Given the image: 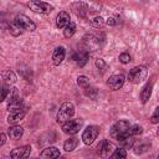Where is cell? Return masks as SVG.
<instances>
[{
    "instance_id": "7a4b0ae2",
    "label": "cell",
    "mask_w": 159,
    "mask_h": 159,
    "mask_svg": "<svg viewBox=\"0 0 159 159\" xmlns=\"http://www.w3.org/2000/svg\"><path fill=\"white\" fill-rule=\"evenodd\" d=\"M73 114H75V106L71 102H65L57 112V122L65 123L66 120L71 119Z\"/></svg>"
},
{
    "instance_id": "e0dca14e",
    "label": "cell",
    "mask_w": 159,
    "mask_h": 159,
    "mask_svg": "<svg viewBox=\"0 0 159 159\" xmlns=\"http://www.w3.org/2000/svg\"><path fill=\"white\" fill-rule=\"evenodd\" d=\"M22 133H24V129L20 127V125H12L7 129V135L11 138V139H20L22 137Z\"/></svg>"
},
{
    "instance_id": "7402d4cb",
    "label": "cell",
    "mask_w": 159,
    "mask_h": 159,
    "mask_svg": "<svg viewBox=\"0 0 159 159\" xmlns=\"http://www.w3.org/2000/svg\"><path fill=\"white\" fill-rule=\"evenodd\" d=\"M87 58H88V55H87L86 52H78V53H76V55L73 56V60L77 62V65H78L80 67H82V66L86 65Z\"/></svg>"
},
{
    "instance_id": "7c38bea8",
    "label": "cell",
    "mask_w": 159,
    "mask_h": 159,
    "mask_svg": "<svg viewBox=\"0 0 159 159\" xmlns=\"http://www.w3.org/2000/svg\"><path fill=\"white\" fill-rule=\"evenodd\" d=\"M31 153V147L30 145H22V147H17L15 148L11 153L10 157L12 159H22V158H27Z\"/></svg>"
},
{
    "instance_id": "5bb4252c",
    "label": "cell",
    "mask_w": 159,
    "mask_h": 159,
    "mask_svg": "<svg viewBox=\"0 0 159 159\" xmlns=\"http://www.w3.org/2000/svg\"><path fill=\"white\" fill-rule=\"evenodd\" d=\"M72 10H73V12H75L77 16H80V17H84V16L87 15L88 7H87V5H86L84 2H82V1H77V2H75V4L72 5Z\"/></svg>"
},
{
    "instance_id": "4fadbf2b",
    "label": "cell",
    "mask_w": 159,
    "mask_h": 159,
    "mask_svg": "<svg viewBox=\"0 0 159 159\" xmlns=\"http://www.w3.org/2000/svg\"><path fill=\"white\" fill-rule=\"evenodd\" d=\"M65 55H66L65 47H62V46L56 47L55 51H53V53H52V62H53V65L58 66L65 60Z\"/></svg>"
},
{
    "instance_id": "44dd1931",
    "label": "cell",
    "mask_w": 159,
    "mask_h": 159,
    "mask_svg": "<svg viewBox=\"0 0 159 159\" xmlns=\"http://www.w3.org/2000/svg\"><path fill=\"white\" fill-rule=\"evenodd\" d=\"M2 80H4V82H5L6 84H12V83H15V81H16V76H15V73H14L12 71L7 70V71H4V73H2Z\"/></svg>"
},
{
    "instance_id": "8992f818",
    "label": "cell",
    "mask_w": 159,
    "mask_h": 159,
    "mask_svg": "<svg viewBox=\"0 0 159 159\" xmlns=\"http://www.w3.org/2000/svg\"><path fill=\"white\" fill-rule=\"evenodd\" d=\"M21 107H24V106H22V99L19 96L17 88H11L10 94H9V101H7V109L11 112V111L19 109Z\"/></svg>"
},
{
    "instance_id": "484cf974",
    "label": "cell",
    "mask_w": 159,
    "mask_h": 159,
    "mask_svg": "<svg viewBox=\"0 0 159 159\" xmlns=\"http://www.w3.org/2000/svg\"><path fill=\"white\" fill-rule=\"evenodd\" d=\"M148 149H149V145H148L147 143H140V144H138V145L134 147V153H135V154H143V153H145Z\"/></svg>"
},
{
    "instance_id": "ffe728a7",
    "label": "cell",
    "mask_w": 159,
    "mask_h": 159,
    "mask_svg": "<svg viewBox=\"0 0 159 159\" xmlns=\"http://www.w3.org/2000/svg\"><path fill=\"white\" fill-rule=\"evenodd\" d=\"M77 144H78V139H77L76 137H72V138H70V139H67V140L65 142L63 149H65L66 152H72V150L77 147Z\"/></svg>"
},
{
    "instance_id": "ba28073f",
    "label": "cell",
    "mask_w": 159,
    "mask_h": 159,
    "mask_svg": "<svg viewBox=\"0 0 159 159\" xmlns=\"http://www.w3.org/2000/svg\"><path fill=\"white\" fill-rule=\"evenodd\" d=\"M98 133H99V128L97 125H88L83 130V133H82V140H83V143L87 144V145L92 144L94 142V139L97 138Z\"/></svg>"
},
{
    "instance_id": "f546056e",
    "label": "cell",
    "mask_w": 159,
    "mask_h": 159,
    "mask_svg": "<svg viewBox=\"0 0 159 159\" xmlns=\"http://www.w3.org/2000/svg\"><path fill=\"white\" fill-rule=\"evenodd\" d=\"M92 25L96 26V27H101V26L104 25V20H103L101 16H97V17H94V19L92 20Z\"/></svg>"
},
{
    "instance_id": "4dcf8cb0",
    "label": "cell",
    "mask_w": 159,
    "mask_h": 159,
    "mask_svg": "<svg viewBox=\"0 0 159 159\" xmlns=\"http://www.w3.org/2000/svg\"><path fill=\"white\" fill-rule=\"evenodd\" d=\"M150 122H152V123H154V124H158V123H159V107H157V108H155V111H154L153 116L150 117Z\"/></svg>"
},
{
    "instance_id": "4316f807",
    "label": "cell",
    "mask_w": 159,
    "mask_h": 159,
    "mask_svg": "<svg viewBox=\"0 0 159 159\" xmlns=\"http://www.w3.org/2000/svg\"><path fill=\"white\" fill-rule=\"evenodd\" d=\"M77 84H78L80 87H82V88H87V87L89 86V80H88V77H86V76H78V78H77Z\"/></svg>"
},
{
    "instance_id": "277c9868",
    "label": "cell",
    "mask_w": 159,
    "mask_h": 159,
    "mask_svg": "<svg viewBox=\"0 0 159 159\" xmlns=\"http://www.w3.org/2000/svg\"><path fill=\"white\" fill-rule=\"evenodd\" d=\"M27 6L36 14H48L52 11V5L45 2V1H40V0H31Z\"/></svg>"
},
{
    "instance_id": "f1b7e54d",
    "label": "cell",
    "mask_w": 159,
    "mask_h": 159,
    "mask_svg": "<svg viewBox=\"0 0 159 159\" xmlns=\"http://www.w3.org/2000/svg\"><path fill=\"white\" fill-rule=\"evenodd\" d=\"M119 61L122 62V63H129L130 61H132V57H130V55L129 53H127V52H123V53H120L119 55Z\"/></svg>"
},
{
    "instance_id": "2e32d148",
    "label": "cell",
    "mask_w": 159,
    "mask_h": 159,
    "mask_svg": "<svg viewBox=\"0 0 159 159\" xmlns=\"http://www.w3.org/2000/svg\"><path fill=\"white\" fill-rule=\"evenodd\" d=\"M70 22V15L66 11H61L56 17V26L60 29H65V26L68 25Z\"/></svg>"
},
{
    "instance_id": "d6986e66",
    "label": "cell",
    "mask_w": 159,
    "mask_h": 159,
    "mask_svg": "<svg viewBox=\"0 0 159 159\" xmlns=\"http://www.w3.org/2000/svg\"><path fill=\"white\" fill-rule=\"evenodd\" d=\"M119 143L122 144V147L124 149H130V148H133V144H134V137L133 135H125V137L119 139Z\"/></svg>"
},
{
    "instance_id": "ac0fdd59",
    "label": "cell",
    "mask_w": 159,
    "mask_h": 159,
    "mask_svg": "<svg viewBox=\"0 0 159 159\" xmlns=\"http://www.w3.org/2000/svg\"><path fill=\"white\" fill-rule=\"evenodd\" d=\"M152 88H153V83H152V82H148V83L143 87V89H142V92H140V99H142L143 103L148 102V99L150 98V96H152Z\"/></svg>"
},
{
    "instance_id": "9a60e30c",
    "label": "cell",
    "mask_w": 159,
    "mask_h": 159,
    "mask_svg": "<svg viewBox=\"0 0 159 159\" xmlns=\"http://www.w3.org/2000/svg\"><path fill=\"white\" fill-rule=\"evenodd\" d=\"M61 154H60V150L56 148V147H48L46 149H43L40 154L41 158L43 159H50V158H58Z\"/></svg>"
},
{
    "instance_id": "83f0119b",
    "label": "cell",
    "mask_w": 159,
    "mask_h": 159,
    "mask_svg": "<svg viewBox=\"0 0 159 159\" xmlns=\"http://www.w3.org/2000/svg\"><path fill=\"white\" fill-rule=\"evenodd\" d=\"M112 157H113V158H116V159L125 158V157H127V152H125V149H124V148H119V149H116V150H114V153L112 154Z\"/></svg>"
},
{
    "instance_id": "cb8c5ba5",
    "label": "cell",
    "mask_w": 159,
    "mask_h": 159,
    "mask_svg": "<svg viewBox=\"0 0 159 159\" xmlns=\"http://www.w3.org/2000/svg\"><path fill=\"white\" fill-rule=\"evenodd\" d=\"M9 31H10V34L11 35H14V36H19V35H21L22 34V29L14 21V22H11L10 24V26H9Z\"/></svg>"
},
{
    "instance_id": "d6a6232c",
    "label": "cell",
    "mask_w": 159,
    "mask_h": 159,
    "mask_svg": "<svg viewBox=\"0 0 159 159\" xmlns=\"http://www.w3.org/2000/svg\"><path fill=\"white\" fill-rule=\"evenodd\" d=\"M7 92H9V89H7V87H6V86H4V87H2V94H1V101H5V99H6V96H7Z\"/></svg>"
},
{
    "instance_id": "e575fe53",
    "label": "cell",
    "mask_w": 159,
    "mask_h": 159,
    "mask_svg": "<svg viewBox=\"0 0 159 159\" xmlns=\"http://www.w3.org/2000/svg\"><path fill=\"white\" fill-rule=\"evenodd\" d=\"M107 24H108V25H111V26L116 25V19H114V17H109V19L107 20Z\"/></svg>"
},
{
    "instance_id": "1f68e13d",
    "label": "cell",
    "mask_w": 159,
    "mask_h": 159,
    "mask_svg": "<svg viewBox=\"0 0 159 159\" xmlns=\"http://www.w3.org/2000/svg\"><path fill=\"white\" fill-rule=\"evenodd\" d=\"M96 66H97V68L101 70V71H104V70L107 68V65H106V62H104L102 58H97V60H96Z\"/></svg>"
},
{
    "instance_id": "30bf717a",
    "label": "cell",
    "mask_w": 159,
    "mask_h": 159,
    "mask_svg": "<svg viewBox=\"0 0 159 159\" xmlns=\"http://www.w3.org/2000/svg\"><path fill=\"white\" fill-rule=\"evenodd\" d=\"M107 84L111 89L113 91H118L119 88L123 87L124 84V76L123 75H112L108 81H107Z\"/></svg>"
},
{
    "instance_id": "d4e9b609",
    "label": "cell",
    "mask_w": 159,
    "mask_h": 159,
    "mask_svg": "<svg viewBox=\"0 0 159 159\" xmlns=\"http://www.w3.org/2000/svg\"><path fill=\"white\" fill-rule=\"evenodd\" d=\"M142 132H143V128H142L140 125H138V124H134V125H130V127L128 128L127 134H128V135H133V137H135V135L142 134Z\"/></svg>"
},
{
    "instance_id": "603a6c76",
    "label": "cell",
    "mask_w": 159,
    "mask_h": 159,
    "mask_svg": "<svg viewBox=\"0 0 159 159\" xmlns=\"http://www.w3.org/2000/svg\"><path fill=\"white\" fill-rule=\"evenodd\" d=\"M75 32H76V24L71 21L68 25H66V26H65L63 35H65V37H71V36H73V34H75Z\"/></svg>"
},
{
    "instance_id": "6da1fadb",
    "label": "cell",
    "mask_w": 159,
    "mask_h": 159,
    "mask_svg": "<svg viewBox=\"0 0 159 159\" xmlns=\"http://www.w3.org/2000/svg\"><path fill=\"white\" fill-rule=\"evenodd\" d=\"M129 127H130V124H129L128 120L122 119V120L116 122V123L113 124V127L111 128V137H113V138H116V139L119 140L120 138L128 135L127 132H128V128H129Z\"/></svg>"
},
{
    "instance_id": "3957f363",
    "label": "cell",
    "mask_w": 159,
    "mask_h": 159,
    "mask_svg": "<svg viewBox=\"0 0 159 159\" xmlns=\"http://www.w3.org/2000/svg\"><path fill=\"white\" fill-rule=\"evenodd\" d=\"M147 77V67L145 66H135L128 72V81L138 84Z\"/></svg>"
},
{
    "instance_id": "5b68a950",
    "label": "cell",
    "mask_w": 159,
    "mask_h": 159,
    "mask_svg": "<svg viewBox=\"0 0 159 159\" xmlns=\"http://www.w3.org/2000/svg\"><path fill=\"white\" fill-rule=\"evenodd\" d=\"M83 125V120L82 119H68L62 124V130L66 134H76Z\"/></svg>"
},
{
    "instance_id": "836d02e7",
    "label": "cell",
    "mask_w": 159,
    "mask_h": 159,
    "mask_svg": "<svg viewBox=\"0 0 159 159\" xmlns=\"http://www.w3.org/2000/svg\"><path fill=\"white\" fill-rule=\"evenodd\" d=\"M5 140H6V137H5L4 133H1V134H0V147L5 144Z\"/></svg>"
},
{
    "instance_id": "9c48e42d",
    "label": "cell",
    "mask_w": 159,
    "mask_h": 159,
    "mask_svg": "<svg viewBox=\"0 0 159 159\" xmlns=\"http://www.w3.org/2000/svg\"><path fill=\"white\" fill-rule=\"evenodd\" d=\"M24 31H34L35 29H36V25H35V22L34 21H31L26 15H24V14H19V15H16V17H15V20H14Z\"/></svg>"
},
{
    "instance_id": "8fae6325",
    "label": "cell",
    "mask_w": 159,
    "mask_h": 159,
    "mask_svg": "<svg viewBox=\"0 0 159 159\" xmlns=\"http://www.w3.org/2000/svg\"><path fill=\"white\" fill-rule=\"evenodd\" d=\"M26 112H27V108H26V107H21V108H19V109L11 111L10 114H9V117H7L9 124H15V123L20 122V120L25 117Z\"/></svg>"
},
{
    "instance_id": "8d00e7d4",
    "label": "cell",
    "mask_w": 159,
    "mask_h": 159,
    "mask_svg": "<svg viewBox=\"0 0 159 159\" xmlns=\"http://www.w3.org/2000/svg\"><path fill=\"white\" fill-rule=\"evenodd\" d=\"M158 157H159V153H158Z\"/></svg>"
},
{
    "instance_id": "52a82bcc",
    "label": "cell",
    "mask_w": 159,
    "mask_h": 159,
    "mask_svg": "<svg viewBox=\"0 0 159 159\" xmlns=\"http://www.w3.org/2000/svg\"><path fill=\"white\" fill-rule=\"evenodd\" d=\"M116 149H117L116 145H114L112 142L107 140V139H103V140L97 145V152H98V154H99L101 157H104V158L112 157V154L114 153Z\"/></svg>"
},
{
    "instance_id": "d590c367",
    "label": "cell",
    "mask_w": 159,
    "mask_h": 159,
    "mask_svg": "<svg viewBox=\"0 0 159 159\" xmlns=\"http://www.w3.org/2000/svg\"><path fill=\"white\" fill-rule=\"evenodd\" d=\"M157 135L159 137V127H158V129H157Z\"/></svg>"
}]
</instances>
